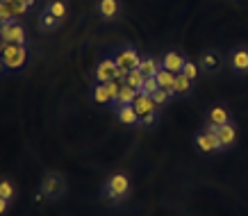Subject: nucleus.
Listing matches in <instances>:
<instances>
[{
    "label": "nucleus",
    "mask_w": 248,
    "mask_h": 216,
    "mask_svg": "<svg viewBox=\"0 0 248 216\" xmlns=\"http://www.w3.org/2000/svg\"><path fill=\"white\" fill-rule=\"evenodd\" d=\"M132 107H135V112H137V116H139V119H141V116H146V114H151V112H157V105H155L153 96H146V93H141V91L137 93Z\"/></svg>",
    "instance_id": "obj_8"
},
{
    "label": "nucleus",
    "mask_w": 248,
    "mask_h": 216,
    "mask_svg": "<svg viewBox=\"0 0 248 216\" xmlns=\"http://www.w3.org/2000/svg\"><path fill=\"white\" fill-rule=\"evenodd\" d=\"M121 12V0H98V14L103 16V21H112Z\"/></svg>",
    "instance_id": "obj_10"
},
{
    "label": "nucleus",
    "mask_w": 248,
    "mask_h": 216,
    "mask_svg": "<svg viewBox=\"0 0 248 216\" xmlns=\"http://www.w3.org/2000/svg\"><path fill=\"white\" fill-rule=\"evenodd\" d=\"M14 194H16L14 185H12L9 180H0V196H2L5 201H9V202H12V198H14Z\"/></svg>",
    "instance_id": "obj_22"
},
{
    "label": "nucleus",
    "mask_w": 248,
    "mask_h": 216,
    "mask_svg": "<svg viewBox=\"0 0 248 216\" xmlns=\"http://www.w3.org/2000/svg\"><path fill=\"white\" fill-rule=\"evenodd\" d=\"M66 194V178L57 171H50L46 173L44 180H41V196H44L46 201H60L62 196Z\"/></svg>",
    "instance_id": "obj_2"
},
{
    "label": "nucleus",
    "mask_w": 248,
    "mask_h": 216,
    "mask_svg": "<svg viewBox=\"0 0 248 216\" xmlns=\"http://www.w3.org/2000/svg\"><path fill=\"white\" fill-rule=\"evenodd\" d=\"M137 71H141L146 77H155V75L162 71V60H155V57H141V64Z\"/></svg>",
    "instance_id": "obj_12"
},
{
    "label": "nucleus",
    "mask_w": 248,
    "mask_h": 216,
    "mask_svg": "<svg viewBox=\"0 0 248 216\" xmlns=\"http://www.w3.org/2000/svg\"><path fill=\"white\" fill-rule=\"evenodd\" d=\"M139 91H135L132 87H128V84H121V91H119V100H116V105H114V109H119L121 105H132L135 103V98Z\"/></svg>",
    "instance_id": "obj_16"
},
{
    "label": "nucleus",
    "mask_w": 248,
    "mask_h": 216,
    "mask_svg": "<svg viewBox=\"0 0 248 216\" xmlns=\"http://www.w3.org/2000/svg\"><path fill=\"white\" fill-rule=\"evenodd\" d=\"M189 91H191V80L187 75L175 73V96H187Z\"/></svg>",
    "instance_id": "obj_17"
},
{
    "label": "nucleus",
    "mask_w": 248,
    "mask_h": 216,
    "mask_svg": "<svg viewBox=\"0 0 248 216\" xmlns=\"http://www.w3.org/2000/svg\"><path fill=\"white\" fill-rule=\"evenodd\" d=\"M5 71H7V66H5V62H2V57H0V75L5 73Z\"/></svg>",
    "instance_id": "obj_33"
},
{
    "label": "nucleus",
    "mask_w": 248,
    "mask_h": 216,
    "mask_svg": "<svg viewBox=\"0 0 248 216\" xmlns=\"http://www.w3.org/2000/svg\"><path fill=\"white\" fill-rule=\"evenodd\" d=\"M157 116H159V109H157V112L146 114V116H141V119H139V125H146V127L155 125V123H157Z\"/></svg>",
    "instance_id": "obj_29"
},
{
    "label": "nucleus",
    "mask_w": 248,
    "mask_h": 216,
    "mask_svg": "<svg viewBox=\"0 0 248 216\" xmlns=\"http://www.w3.org/2000/svg\"><path fill=\"white\" fill-rule=\"evenodd\" d=\"M196 146L203 150V153H218L223 150L221 141H218L217 134H210V132H198L196 134Z\"/></svg>",
    "instance_id": "obj_6"
},
{
    "label": "nucleus",
    "mask_w": 248,
    "mask_h": 216,
    "mask_svg": "<svg viewBox=\"0 0 248 216\" xmlns=\"http://www.w3.org/2000/svg\"><path fill=\"white\" fill-rule=\"evenodd\" d=\"M207 121H210V123H214V125H226V123H230V112H228L226 107L217 105V107H212V109H210Z\"/></svg>",
    "instance_id": "obj_15"
},
{
    "label": "nucleus",
    "mask_w": 248,
    "mask_h": 216,
    "mask_svg": "<svg viewBox=\"0 0 248 216\" xmlns=\"http://www.w3.org/2000/svg\"><path fill=\"white\" fill-rule=\"evenodd\" d=\"M169 98H173V96L166 89H157L155 93H153V100H155V105H157V107H162V105H164Z\"/></svg>",
    "instance_id": "obj_28"
},
{
    "label": "nucleus",
    "mask_w": 248,
    "mask_h": 216,
    "mask_svg": "<svg viewBox=\"0 0 248 216\" xmlns=\"http://www.w3.org/2000/svg\"><path fill=\"white\" fill-rule=\"evenodd\" d=\"M91 98H93V103H98V105H109V103H112V98H109V93H107L105 84H96V87H93Z\"/></svg>",
    "instance_id": "obj_18"
},
{
    "label": "nucleus",
    "mask_w": 248,
    "mask_h": 216,
    "mask_svg": "<svg viewBox=\"0 0 248 216\" xmlns=\"http://www.w3.org/2000/svg\"><path fill=\"white\" fill-rule=\"evenodd\" d=\"M230 64L237 73H248V46H237L230 50Z\"/></svg>",
    "instance_id": "obj_7"
},
{
    "label": "nucleus",
    "mask_w": 248,
    "mask_h": 216,
    "mask_svg": "<svg viewBox=\"0 0 248 216\" xmlns=\"http://www.w3.org/2000/svg\"><path fill=\"white\" fill-rule=\"evenodd\" d=\"M60 23H62L60 18H55L50 12H46V14L41 16V28H46V30H55V28H57Z\"/></svg>",
    "instance_id": "obj_24"
},
{
    "label": "nucleus",
    "mask_w": 248,
    "mask_h": 216,
    "mask_svg": "<svg viewBox=\"0 0 248 216\" xmlns=\"http://www.w3.org/2000/svg\"><path fill=\"white\" fill-rule=\"evenodd\" d=\"M157 89H159V84H157V80H155V77H146V80H143L141 93H146V96H153V93H155Z\"/></svg>",
    "instance_id": "obj_26"
},
{
    "label": "nucleus",
    "mask_w": 248,
    "mask_h": 216,
    "mask_svg": "<svg viewBox=\"0 0 248 216\" xmlns=\"http://www.w3.org/2000/svg\"><path fill=\"white\" fill-rule=\"evenodd\" d=\"M105 87H107V93H109V98H112V107H114V105H116V100H119L121 82H119V80H109Z\"/></svg>",
    "instance_id": "obj_23"
},
{
    "label": "nucleus",
    "mask_w": 248,
    "mask_h": 216,
    "mask_svg": "<svg viewBox=\"0 0 248 216\" xmlns=\"http://www.w3.org/2000/svg\"><path fill=\"white\" fill-rule=\"evenodd\" d=\"M12 18V14H9V7L0 0V23H5V21H9Z\"/></svg>",
    "instance_id": "obj_30"
},
{
    "label": "nucleus",
    "mask_w": 248,
    "mask_h": 216,
    "mask_svg": "<svg viewBox=\"0 0 248 216\" xmlns=\"http://www.w3.org/2000/svg\"><path fill=\"white\" fill-rule=\"evenodd\" d=\"M218 141H221L223 150L230 148V146H234V141H237V127H234L232 121L226 123V125H221V130H218Z\"/></svg>",
    "instance_id": "obj_11"
},
{
    "label": "nucleus",
    "mask_w": 248,
    "mask_h": 216,
    "mask_svg": "<svg viewBox=\"0 0 248 216\" xmlns=\"http://www.w3.org/2000/svg\"><path fill=\"white\" fill-rule=\"evenodd\" d=\"M48 12H50L55 18H60L62 21V18L66 16V2H64V0H53V2L48 5Z\"/></svg>",
    "instance_id": "obj_21"
},
{
    "label": "nucleus",
    "mask_w": 248,
    "mask_h": 216,
    "mask_svg": "<svg viewBox=\"0 0 248 216\" xmlns=\"http://www.w3.org/2000/svg\"><path fill=\"white\" fill-rule=\"evenodd\" d=\"M12 44H18V46H28V34H25V28L21 23L16 21L14 28H12Z\"/></svg>",
    "instance_id": "obj_19"
},
{
    "label": "nucleus",
    "mask_w": 248,
    "mask_h": 216,
    "mask_svg": "<svg viewBox=\"0 0 248 216\" xmlns=\"http://www.w3.org/2000/svg\"><path fill=\"white\" fill-rule=\"evenodd\" d=\"M116 62H114V57H105V60L98 62L96 71H93V80H96V84H107L109 80H114L116 77Z\"/></svg>",
    "instance_id": "obj_5"
},
{
    "label": "nucleus",
    "mask_w": 248,
    "mask_h": 216,
    "mask_svg": "<svg viewBox=\"0 0 248 216\" xmlns=\"http://www.w3.org/2000/svg\"><path fill=\"white\" fill-rule=\"evenodd\" d=\"M185 55H180V52H166L164 57H162V68H166V71H171V73H182V66H185Z\"/></svg>",
    "instance_id": "obj_9"
},
{
    "label": "nucleus",
    "mask_w": 248,
    "mask_h": 216,
    "mask_svg": "<svg viewBox=\"0 0 248 216\" xmlns=\"http://www.w3.org/2000/svg\"><path fill=\"white\" fill-rule=\"evenodd\" d=\"M143 80H146V75H143L141 71H132V73H128V77H125V84L132 87L135 91H141Z\"/></svg>",
    "instance_id": "obj_20"
},
{
    "label": "nucleus",
    "mask_w": 248,
    "mask_h": 216,
    "mask_svg": "<svg viewBox=\"0 0 248 216\" xmlns=\"http://www.w3.org/2000/svg\"><path fill=\"white\" fill-rule=\"evenodd\" d=\"M218 62H221V60H218V55L214 50H210V52H205V55H203V66L205 68H217Z\"/></svg>",
    "instance_id": "obj_27"
},
{
    "label": "nucleus",
    "mask_w": 248,
    "mask_h": 216,
    "mask_svg": "<svg viewBox=\"0 0 248 216\" xmlns=\"http://www.w3.org/2000/svg\"><path fill=\"white\" fill-rule=\"evenodd\" d=\"M130 191V178L125 175V173H114L112 178L105 182V186H103V196H105L109 202H123V198L128 196Z\"/></svg>",
    "instance_id": "obj_1"
},
{
    "label": "nucleus",
    "mask_w": 248,
    "mask_h": 216,
    "mask_svg": "<svg viewBox=\"0 0 248 216\" xmlns=\"http://www.w3.org/2000/svg\"><path fill=\"white\" fill-rule=\"evenodd\" d=\"M155 80H157L159 89H166L171 96H175V73H171V71L162 68V71L155 75Z\"/></svg>",
    "instance_id": "obj_13"
},
{
    "label": "nucleus",
    "mask_w": 248,
    "mask_h": 216,
    "mask_svg": "<svg viewBox=\"0 0 248 216\" xmlns=\"http://www.w3.org/2000/svg\"><path fill=\"white\" fill-rule=\"evenodd\" d=\"M2 62L7 71H21L28 62V46H18V44H5V50H2Z\"/></svg>",
    "instance_id": "obj_3"
},
{
    "label": "nucleus",
    "mask_w": 248,
    "mask_h": 216,
    "mask_svg": "<svg viewBox=\"0 0 248 216\" xmlns=\"http://www.w3.org/2000/svg\"><path fill=\"white\" fill-rule=\"evenodd\" d=\"M7 207H9V201H5V198L0 196V216H2L5 212H7Z\"/></svg>",
    "instance_id": "obj_32"
},
{
    "label": "nucleus",
    "mask_w": 248,
    "mask_h": 216,
    "mask_svg": "<svg viewBox=\"0 0 248 216\" xmlns=\"http://www.w3.org/2000/svg\"><path fill=\"white\" fill-rule=\"evenodd\" d=\"M116 116H119V121L123 125H139V116H137L132 105H121L116 109Z\"/></svg>",
    "instance_id": "obj_14"
},
{
    "label": "nucleus",
    "mask_w": 248,
    "mask_h": 216,
    "mask_svg": "<svg viewBox=\"0 0 248 216\" xmlns=\"http://www.w3.org/2000/svg\"><path fill=\"white\" fill-rule=\"evenodd\" d=\"M218 130H221V125H214V123H210V121H207V125H205V132L217 134V137H218Z\"/></svg>",
    "instance_id": "obj_31"
},
{
    "label": "nucleus",
    "mask_w": 248,
    "mask_h": 216,
    "mask_svg": "<svg viewBox=\"0 0 248 216\" xmlns=\"http://www.w3.org/2000/svg\"><path fill=\"white\" fill-rule=\"evenodd\" d=\"M182 75H187L189 80L194 82L196 77H198V66H196L191 60H187V62H185V66H182Z\"/></svg>",
    "instance_id": "obj_25"
},
{
    "label": "nucleus",
    "mask_w": 248,
    "mask_h": 216,
    "mask_svg": "<svg viewBox=\"0 0 248 216\" xmlns=\"http://www.w3.org/2000/svg\"><path fill=\"white\" fill-rule=\"evenodd\" d=\"M114 62H116V66H119V68H123V71L132 73V71H137V68H139V64H141V57H139L137 48H132V46H123L121 50H116V55H114Z\"/></svg>",
    "instance_id": "obj_4"
},
{
    "label": "nucleus",
    "mask_w": 248,
    "mask_h": 216,
    "mask_svg": "<svg viewBox=\"0 0 248 216\" xmlns=\"http://www.w3.org/2000/svg\"><path fill=\"white\" fill-rule=\"evenodd\" d=\"M5 5H12V2H18V0H2Z\"/></svg>",
    "instance_id": "obj_35"
},
{
    "label": "nucleus",
    "mask_w": 248,
    "mask_h": 216,
    "mask_svg": "<svg viewBox=\"0 0 248 216\" xmlns=\"http://www.w3.org/2000/svg\"><path fill=\"white\" fill-rule=\"evenodd\" d=\"M2 50H5V41H2V37H0V55H2Z\"/></svg>",
    "instance_id": "obj_34"
}]
</instances>
